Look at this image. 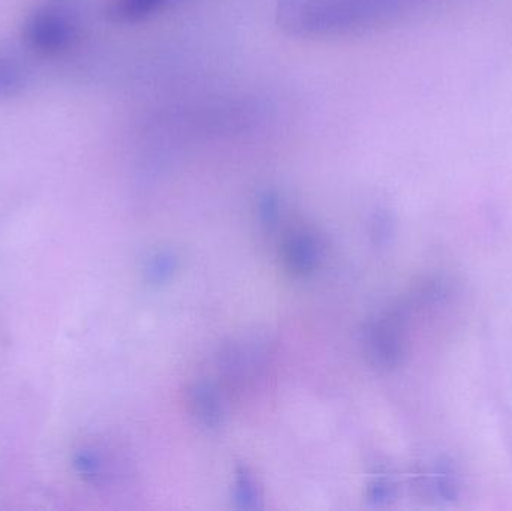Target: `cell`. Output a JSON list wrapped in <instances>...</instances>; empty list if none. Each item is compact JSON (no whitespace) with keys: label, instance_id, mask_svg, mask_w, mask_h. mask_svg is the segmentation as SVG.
<instances>
[{"label":"cell","instance_id":"cell-2","mask_svg":"<svg viewBox=\"0 0 512 511\" xmlns=\"http://www.w3.org/2000/svg\"><path fill=\"white\" fill-rule=\"evenodd\" d=\"M75 38L74 21L65 9L56 5L35 9L23 24L27 47L41 56H57L71 47Z\"/></svg>","mask_w":512,"mask_h":511},{"label":"cell","instance_id":"cell-1","mask_svg":"<svg viewBox=\"0 0 512 511\" xmlns=\"http://www.w3.org/2000/svg\"><path fill=\"white\" fill-rule=\"evenodd\" d=\"M399 12L394 0H282L279 6L283 26L303 35L361 29Z\"/></svg>","mask_w":512,"mask_h":511},{"label":"cell","instance_id":"cell-4","mask_svg":"<svg viewBox=\"0 0 512 511\" xmlns=\"http://www.w3.org/2000/svg\"><path fill=\"white\" fill-rule=\"evenodd\" d=\"M27 75L23 66L6 56L0 54V99H11L21 95L26 89Z\"/></svg>","mask_w":512,"mask_h":511},{"label":"cell","instance_id":"cell-5","mask_svg":"<svg viewBox=\"0 0 512 511\" xmlns=\"http://www.w3.org/2000/svg\"><path fill=\"white\" fill-rule=\"evenodd\" d=\"M72 465H74L75 473L81 479L86 480L87 483H92V485H98L102 477V464L95 453L89 452V450H81V452L75 453Z\"/></svg>","mask_w":512,"mask_h":511},{"label":"cell","instance_id":"cell-3","mask_svg":"<svg viewBox=\"0 0 512 511\" xmlns=\"http://www.w3.org/2000/svg\"><path fill=\"white\" fill-rule=\"evenodd\" d=\"M165 3L168 0H114L108 8V17L114 23H137L159 11Z\"/></svg>","mask_w":512,"mask_h":511}]
</instances>
